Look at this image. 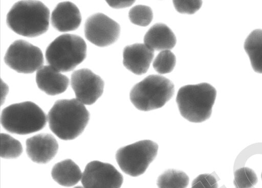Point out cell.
I'll list each match as a JSON object with an SVG mask.
<instances>
[{"instance_id": "6da1fadb", "label": "cell", "mask_w": 262, "mask_h": 188, "mask_svg": "<svg viewBox=\"0 0 262 188\" xmlns=\"http://www.w3.org/2000/svg\"><path fill=\"white\" fill-rule=\"evenodd\" d=\"M51 130L59 138L72 140L84 130L90 113L84 105L76 99L57 101L47 115Z\"/></svg>"}, {"instance_id": "7a4b0ae2", "label": "cell", "mask_w": 262, "mask_h": 188, "mask_svg": "<svg viewBox=\"0 0 262 188\" xmlns=\"http://www.w3.org/2000/svg\"><path fill=\"white\" fill-rule=\"evenodd\" d=\"M50 11L41 2L20 1L15 3L6 17L8 27L15 33L35 37L46 32L49 24Z\"/></svg>"}, {"instance_id": "3957f363", "label": "cell", "mask_w": 262, "mask_h": 188, "mask_svg": "<svg viewBox=\"0 0 262 188\" xmlns=\"http://www.w3.org/2000/svg\"><path fill=\"white\" fill-rule=\"evenodd\" d=\"M216 96L214 87L207 83L184 86L179 90L176 102L181 115L189 122L201 123L211 116Z\"/></svg>"}, {"instance_id": "277c9868", "label": "cell", "mask_w": 262, "mask_h": 188, "mask_svg": "<svg viewBox=\"0 0 262 188\" xmlns=\"http://www.w3.org/2000/svg\"><path fill=\"white\" fill-rule=\"evenodd\" d=\"M1 124L7 131L20 135L37 132L46 125L48 117L36 104L30 102L12 104L1 113Z\"/></svg>"}, {"instance_id": "5b68a950", "label": "cell", "mask_w": 262, "mask_h": 188, "mask_svg": "<svg viewBox=\"0 0 262 188\" xmlns=\"http://www.w3.org/2000/svg\"><path fill=\"white\" fill-rule=\"evenodd\" d=\"M174 92V86L170 80L152 75L136 84L129 97L136 108L147 111L163 107L171 99Z\"/></svg>"}, {"instance_id": "8992f818", "label": "cell", "mask_w": 262, "mask_h": 188, "mask_svg": "<svg viewBox=\"0 0 262 188\" xmlns=\"http://www.w3.org/2000/svg\"><path fill=\"white\" fill-rule=\"evenodd\" d=\"M86 45L79 36L64 34L55 39L47 47L46 60L49 65L60 72L74 69L84 59Z\"/></svg>"}, {"instance_id": "52a82bcc", "label": "cell", "mask_w": 262, "mask_h": 188, "mask_svg": "<svg viewBox=\"0 0 262 188\" xmlns=\"http://www.w3.org/2000/svg\"><path fill=\"white\" fill-rule=\"evenodd\" d=\"M158 145L151 140H142L119 149L116 161L122 171L136 177L143 174L156 157Z\"/></svg>"}, {"instance_id": "ba28073f", "label": "cell", "mask_w": 262, "mask_h": 188, "mask_svg": "<svg viewBox=\"0 0 262 188\" xmlns=\"http://www.w3.org/2000/svg\"><path fill=\"white\" fill-rule=\"evenodd\" d=\"M6 64L18 73L29 74L43 66V56L40 49L22 40L14 41L4 56Z\"/></svg>"}, {"instance_id": "9c48e42d", "label": "cell", "mask_w": 262, "mask_h": 188, "mask_svg": "<svg viewBox=\"0 0 262 188\" xmlns=\"http://www.w3.org/2000/svg\"><path fill=\"white\" fill-rule=\"evenodd\" d=\"M119 25L102 13L90 16L84 25V34L86 39L99 46H105L114 43L119 38Z\"/></svg>"}, {"instance_id": "30bf717a", "label": "cell", "mask_w": 262, "mask_h": 188, "mask_svg": "<svg viewBox=\"0 0 262 188\" xmlns=\"http://www.w3.org/2000/svg\"><path fill=\"white\" fill-rule=\"evenodd\" d=\"M81 180L85 188H120L123 177L113 165L95 160L86 166Z\"/></svg>"}, {"instance_id": "8fae6325", "label": "cell", "mask_w": 262, "mask_h": 188, "mask_svg": "<svg viewBox=\"0 0 262 188\" xmlns=\"http://www.w3.org/2000/svg\"><path fill=\"white\" fill-rule=\"evenodd\" d=\"M71 85L76 99L84 105L94 103L102 95L104 88L101 77L88 68L74 71L71 75Z\"/></svg>"}, {"instance_id": "7c38bea8", "label": "cell", "mask_w": 262, "mask_h": 188, "mask_svg": "<svg viewBox=\"0 0 262 188\" xmlns=\"http://www.w3.org/2000/svg\"><path fill=\"white\" fill-rule=\"evenodd\" d=\"M26 152L34 162L46 163L56 154L58 144L55 137L49 133L35 135L26 140Z\"/></svg>"}, {"instance_id": "4fadbf2b", "label": "cell", "mask_w": 262, "mask_h": 188, "mask_svg": "<svg viewBox=\"0 0 262 188\" xmlns=\"http://www.w3.org/2000/svg\"><path fill=\"white\" fill-rule=\"evenodd\" d=\"M154 52L144 43L126 46L123 50L124 66L136 75L145 73L152 62Z\"/></svg>"}, {"instance_id": "5bb4252c", "label": "cell", "mask_w": 262, "mask_h": 188, "mask_svg": "<svg viewBox=\"0 0 262 188\" xmlns=\"http://www.w3.org/2000/svg\"><path fill=\"white\" fill-rule=\"evenodd\" d=\"M81 16L78 8L71 2L58 3L53 10L51 21L59 31L68 32L76 29L80 25Z\"/></svg>"}, {"instance_id": "9a60e30c", "label": "cell", "mask_w": 262, "mask_h": 188, "mask_svg": "<svg viewBox=\"0 0 262 188\" xmlns=\"http://www.w3.org/2000/svg\"><path fill=\"white\" fill-rule=\"evenodd\" d=\"M36 82L40 89L51 96L62 93L69 84L67 76L50 65H43L37 70Z\"/></svg>"}, {"instance_id": "2e32d148", "label": "cell", "mask_w": 262, "mask_h": 188, "mask_svg": "<svg viewBox=\"0 0 262 188\" xmlns=\"http://www.w3.org/2000/svg\"><path fill=\"white\" fill-rule=\"evenodd\" d=\"M144 43L154 52L170 50L176 44V38L168 27L158 23L147 32L144 37Z\"/></svg>"}, {"instance_id": "e0dca14e", "label": "cell", "mask_w": 262, "mask_h": 188, "mask_svg": "<svg viewBox=\"0 0 262 188\" xmlns=\"http://www.w3.org/2000/svg\"><path fill=\"white\" fill-rule=\"evenodd\" d=\"M51 175L58 184L69 187L81 180L82 173L77 165L68 159L55 164L52 168Z\"/></svg>"}, {"instance_id": "ac0fdd59", "label": "cell", "mask_w": 262, "mask_h": 188, "mask_svg": "<svg viewBox=\"0 0 262 188\" xmlns=\"http://www.w3.org/2000/svg\"><path fill=\"white\" fill-rule=\"evenodd\" d=\"M244 49L254 70L262 74V30H255L249 35Z\"/></svg>"}, {"instance_id": "d6986e66", "label": "cell", "mask_w": 262, "mask_h": 188, "mask_svg": "<svg viewBox=\"0 0 262 188\" xmlns=\"http://www.w3.org/2000/svg\"><path fill=\"white\" fill-rule=\"evenodd\" d=\"M189 182V177L185 172L169 169L158 177L157 185L158 188H186Z\"/></svg>"}, {"instance_id": "ffe728a7", "label": "cell", "mask_w": 262, "mask_h": 188, "mask_svg": "<svg viewBox=\"0 0 262 188\" xmlns=\"http://www.w3.org/2000/svg\"><path fill=\"white\" fill-rule=\"evenodd\" d=\"M23 152L20 143L9 134H1V156L5 159L15 158Z\"/></svg>"}, {"instance_id": "44dd1931", "label": "cell", "mask_w": 262, "mask_h": 188, "mask_svg": "<svg viewBox=\"0 0 262 188\" xmlns=\"http://www.w3.org/2000/svg\"><path fill=\"white\" fill-rule=\"evenodd\" d=\"M257 181L255 172L250 168L241 167L234 172L233 184L235 188H251Z\"/></svg>"}, {"instance_id": "7402d4cb", "label": "cell", "mask_w": 262, "mask_h": 188, "mask_svg": "<svg viewBox=\"0 0 262 188\" xmlns=\"http://www.w3.org/2000/svg\"><path fill=\"white\" fill-rule=\"evenodd\" d=\"M176 63L175 55L170 50L161 51L153 62V67L160 74L169 73L173 69Z\"/></svg>"}, {"instance_id": "603a6c76", "label": "cell", "mask_w": 262, "mask_h": 188, "mask_svg": "<svg viewBox=\"0 0 262 188\" xmlns=\"http://www.w3.org/2000/svg\"><path fill=\"white\" fill-rule=\"evenodd\" d=\"M128 16L133 24L145 27L151 22L153 14L149 7L140 5L133 7L129 10Z\"/></svg>"}, {"instance_id": "cb8c5ba5", "label": "cell", "mask_w": 262, "mask_h": 188, "mask_svg": "<svg viewBox=\"0 0 262 188\" xmlns=\"http://www.w3.org/2000/svg\"><path fill=\"white\" fill-rule=\"evenodd\" d=\"M173 5L178 12L182 14H192L199 10L202 2L200 0L173 1Z\"/></svg>"}, {"instance_id": "d4e9b609", "label": "cell", "mask_w": 262, "mask_h": 188, "mask_svg": "<svg viewBox=\"0 0 262 188\" xmlns=\"http://www.w3.org/2000/svg\"><path fill=\"white\" fill-rule=\"evenodd\" d=\"M191 188H218L217 180L210 174H202L193 179Z\"/></svg>"}, {"instance_id": "484cf974", "label": "cell", "mask_w": 262, "mask_h": 188, "mask_svg": "<svg viewBox=\"0 0 262 188\" xmlns=\"http://www.w3.org/2000/svg\"><path fill=\"white\" fill-rule=\"evenodd\" d=\"M106 2L111 7L117 9L129 7L135 3V1H106Z\"/></svg>"}, {"instance_id": "4316f807", "label": "cell", "mask_w": 262, "mask_h": 188, "mask_svg": "<svg viewBox=\"0 0 262 188\" xmlns=\"http://www.w3.org/2000/svg\"><path fill=\"white\" fill-rule=\"evenodd\" d=\"M1 105L3 104L5 101L6 97L8 91V87L7 85L1 80Z\"/></svg>"}, {"instance_id": "83f0119b", "label": "cell", "mask_w": 262, "mask_h": 188, "mask_svg": "<svg viewBox=\"0 0 262 188\" xmlns=\"http://www.w3.org/2000/svg\"><path fill=\"white\" fill-rule=\"evenodd\" d=\"M74 188H85L83 186H77L74 187Z\"/></svg>"}, {"instance_id": "f1b7e54d", "label": "cell", "mask_w": 262, "mask_h": 188, "mask_svg": "<svg viewBox=\"0 0 262 188\" xmlns=\"http://www.w3.org/2000/svg\"><path fill=\"white\" fill-rule=\"evenodd\" d=\"M261 179H262V172H261Z\"/></svg>"}]
</instances>
